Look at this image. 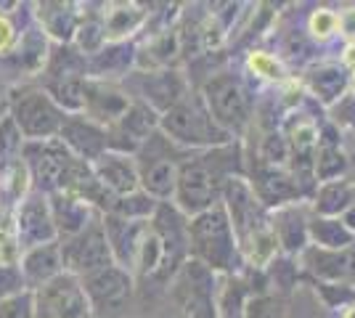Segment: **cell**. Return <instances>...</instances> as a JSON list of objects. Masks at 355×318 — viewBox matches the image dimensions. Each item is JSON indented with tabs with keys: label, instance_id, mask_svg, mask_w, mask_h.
<instances>
[{
	"label": "cell",
	"instance_id": "6da1fadb",
	"mask_svg": "<svg viewBox=\"0 0 355 318\" xmlns=\"http://www.w3.org/2000/svg\"><path fill=\"white\" fill-rule=\"evenodd\" d=\"M223 186L220 162L215 157H202L196 162H189L180 170L178 178V199L186 210H202L207 207L212 199L218 197Z\"/></svg>",
	"mask_w": 355,
	"mask_h": 318
},
{
	"label": "cell",
	"instance_id": "7a4b0ae2",
	"mask_svg": "<svg viewBox=\"0 0 355 318\" xmlns=\"http://www.w3.org/2000/svg\"><path fill=\"white\" fill-rule=\"evenodd\" d=\"M191 239L196 255L212 263L215 268H231L234 258V239H231V228L220 210H212L202 215L191 228Z\"/></svg>",
	"mask_w": 355,
	"mask_h": 318
},
{
	"label": "cell",
	"instance_id": "3957f363",
	"mask_svg": "<svg viewBox=\"0 0 355 318\" xmlns=\"http://www.w3.org/2000/svg\"><path fill=\"white\" fill-rule=\"evenodd\" d=\"M40 318H90L88 294L72 276H56L37 294Z\"/></svg>",
	"mask_w": 355,
	"mask_h": 318
},
{
	"label": "cell",
	"instance_id": "277c9868",
	"mask_svg": "<svg viewBox=\"0 0 355 318\" xmlns=\"http://www.w3.org/2000/svg\"><path fill=\"white\" fill-rule=\"evenodd\" d=\"M207 101L209 112L215 114V120L228 127H241L247 122V98L231 77H215L207 85Z\"/></svg>",
	"mask_w": 355,
	"mask_h": 318
},
{
	"label": "cell",
	"instance_id": "5b68a950",
	"mask_svg": "<svg viewBox=\"0 0 355 318\" xmlns=\"http://www.w3.org/2000/svg\"><path fill=\"white\" fill-rule=\"evenodd\" d=\"M164 130L178 141L186 143H205V141H215L212 138V117H207L202 109L193 104H178L164 114Z\"/></svg>",
	"mask_w": 355,
	"mask_h": 318
},
{
	"label": "cell",
	"instance_id": "8992f818",
	"mask_svg": "<svg viewBox=\"0 0 355 318\" xmlns=\"http://www.w3.org/2000/svg\"><path fill=\"white\" fill-rule=\"evenodd\" d=\"M85 294H90V300L98 308H117L128 300L130 294V279L119 268H101L96 273H88L85 281Z\"/></svg>",
	"mask_w": 355,
	"mask_h": 318
},
{
	"label": "cell",
	"instance_id": "52a82bcc",
	"mask_svg": "<svg viewBox=\"0 0 355 318\" xmlns=\"http://www.w3.org/2000/svg\"><path fill=\"white\" fill-rule=\"evenodd\" d=\"M64 260L72 265L74 271H101V268H106V260H109V242L98 228H93L64 249Z\"/></svg>",
	"mask_w": 355,
	"mask_h": 318
},
{
	"label": "cell",
	"instance_id": "ba28073f",
	"mask_svg": "<svg viewBox=\"0 0 355 318\" xmlns=\"http://www.w3.org/2000/svg\"><path fill=\"white\" fill-rule=\"evenodd\" d=\"M16 117H19V125L27 136H48L59 127V114L56 109L45 101L43 96L32 93L27 96L19 109H16Z\"/></svg>",
	"mask_w": 355,
	"mask_h": 318
},
{
	"label": "cell",
	"instance_id": "9c48e42d",
	"mask_svg": "<svg viewBox=\"0 0 355 318\" xmlns=\"http://www.w3.org/2000/svg\"><path fill=\"white\" fill-rule=\"evenodd\" d=\"M30 159H32V167H35V175L45 186H56L64 178L67 167H69L67 154L56 152L53 146H43L37 154H30Z\"/></svg>",
	"mask_w": 355,
	"mask_h": 318
},
{
	"label": "cell",
	"instance_id": "30bf717a",
	"mask_svg": "<svg viewBox=\"0 0 355 318\" xmlns=\"http://www.w3.org/2000/svg\"><path fill=\"white\" fill-rule=\"evenodd\" d=\"M144 186L157 197H167L175 186V170L173 162L164 157H151V162L144 165Z\"/></svg>",
	"mask_w": 355,
	"mask_h": 318
},
{
	"label": "cell",
	"instance_id": "8fae6325",
	"mask_svg": "<svg viewBox=\"0 0 355 318\" xmlns=\"http://www.w3.org/2000/svg\"><path fill=\"white\" fill-rule=\"evenodd\" d=\"M90 96H85L90 104V112L101 120H117L125 117L128 112V98L117 91H106V88H90Z\"/></svg>",
	"mask_w": 355,
	"mask_h": 318
},
{
	"label": "cell",
	"instance_id": "7c38bea8",
	"mask_svg": "<svg viewBox=\"0 0 355 318\" xmlns=\"http://www.w3.org/2000/svg\"><path fill=\"white\" fill-rule=\"evenodd\" d=\"M101 178H104L106 186H112L117 191H133L135 188V173L119 157H104V162H101Z\"/></svg>",
	"mask_w": 355,
	"mask_h": 318
},
{
	"label": "cell",
	"instance_id": "4fadbf2b",
	"mask_svg": "<svg viewBox=\"0 0 355 318\" xmlns=\"http://www.w3.org/2000/svg\"><path fill=\"white\" fill-rule=\"evenodd\" d=\"M45 212H43V204H37V202H32L27 204V210L21 215V231L30 236V239H40V236H48L51 231L45 228Z\"/></svg>",
	"mask_w": 355,
	"mask_h": 318
},
{
	"label": "cell",
	"instance_id": "5bb4252c",
	"mask_svg": "<svg viewBox=\"0 0 355 318\" xmlns=\"http://www.w3.org/2000/svg\"><path fill=\"white\" fill-rule=\"evenodd\" d=\"M337 27H340V16L331 14V11H318V14H313V19H311V30L315 32V35H321V37L331 35Z\"/></svg>",
	"mask_w": 355,
	"mask_h": 318
},
{
	"label": "cell",
	"instance_id": "9a60e30c",
	"mask_svg": "<svg viewBox=\"0 0 355 318\" xmlns=\"http://www.w3.org/2000/svg\"><path fill=\"white\" fill-rule=\"evenodd\" d=\"M250 67L263 77H273V80L282 77V67H279L273 59H268L266 53H254V56L250 59Z\"/></svg>",
	"mask_w": 355,
	"mask_h": 318
},
{
	"label": "cell",
	"instance_id": "2e32d148",
	"mask_svg": "<svg viewBox=\"0 0 355 318\" xmlns=\"http://www.w3.org/2000/svg\"><path fill=\"white\" fill-rule=\"evenodd\" d=\"M0 318H30L27 300L16 297V300H6V303H0Z\"/></svg>",
	"mask_w": 355,
	"mask_h": 318
},
{
	"label": "cell",
	"instance_id": "e0dca14e",
	"mask_svg": "<svg viewBox=\"0 0 355 318\" xmlns=\"http://www.w3.org/2000/svg\"><path fill=\"white\" fill-rule=\"evenodd\" d=\"M67 136H69V141H72V138H80L83 136V125H69V127H67ZM85 136L96 138V146H104V138L98 136L93 127H85ZM74 146H83V141H80V143H74Z\"/></svg>",
	"mask_w": 355,
	"mask_h": 318
},
{
	"label": "cell",
	"instance_id": "ac0fdd59",
	"mask_svg": "<svg viewBox=\"0 0 355 318\" xmlns=\"http://www.w3.org/2000/svg\"><path fill=\"white\" fill-rule=\"evenodd\" d=\"M191 318H215V313H212V303H209V297H202L199 303L193 305Z\"/></svg>",
	"mask_w": 355,
	"mask_h": 318
},
{
	"label": "cell",
	"instance_id": "d6986e66",
	"mask_svg": "<svg viewBox=\"0 0 355 318\" xmlns=\"http://www.w3.org/2000/svg\"><path fill=\"white\" fill-rule=\"evenodd\" d=\"M340 27L345 30V35L355 37V11H345V14L340 16Z\"/></svg>",
	"mask_w": 355,
	"mask_h": 318
},
{
	"label": "cell",
	"instance_id": "ffe728a7",
	"mask_svg": "<svg viewBox=\"0 0 355 318\" xmlns=\"http://www.w3.org/2000/svg\"><path fill=\"white\" fill-rule=\"evenodd\" d=\"M11 37H14V32H11V24L6 21V19H0V51L11 43Z\"/></svg>",
	"mask_w": 355,
	"mask_h": 318
}]
</instances>
